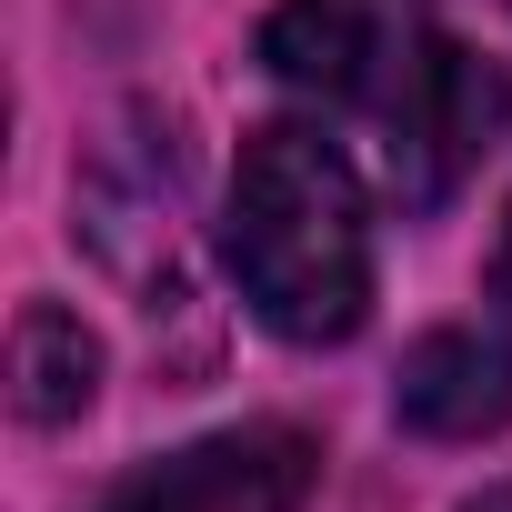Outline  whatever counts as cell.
<instances>
[{
    "label": "cell",
    "mask_w": 512,
    "mask_h": 512,
    "mask_svg": "<svg viewBox=\"0 0 512 512\" xmlns=\"http://www.w3.org/2000/svg\"><path fill=\"white\" fill-rule=\"evenodd\" d=\"M221 262L241 312L292 352H332L372 322V191L322 121H262L241 141Z\"/></svg>",
    "instance_id": "1"
},
{
    "label": "cell",
    "mask_w": 512,
    "mask_h": 512,
    "mask_svg": "<svg viewBox=\"0 0 512 512\" xmlns=\"http://www.w3.org/2000/svg\"><path fill=\"white\" fill-rule=\"evenodd\" d=\"M432 0H272L262 21V71L322 111L382 121V101L412 81V61L432 51Z\"/></svg>",
    "instance_id": "2"
},
{
    "label": "cell",
    "mask_w": 512,
    "mask_h": 512,
    "mask_svg": "<svg viewBox=\"0 0 512 512\" xmlns=\"http://www.w3.org/2000/svg\"><path fill=\"white\" fill-rule=\"evenodd\" d=\"M382 181H392V201L402 211H442L462 181H472V161L492 151V131H502V71L482 61V51H462L452 31H432V51L412 61V81L382 101Z\"/></svg>",
    "instance_id": "3"
},
{
    "label": "cell",
    "mask_w": 512,
    "mask_h": 512,
    "mask_svg": "<svg viewBox=\"0 0 512 512\" xmlns=\"http://www.w3.org/2000/svg\"><path fill=\"white\" fill-rule=\"evenodd\" d=\"M312 482H322V442L302 422H231L121 472L91 512H302Z\"/></svg>",
    "instance_id": "4"
},
{
    "label": "cell",
    "mask_w": 512,
    "mask_h": 512,
    "mask_svg": "<svg viewBox=\"0 0 512 512\" xmlns=\"http://www.w3.org/2000/svg\"><path fill=\"white\" fill-rule=\"evenodd\" d=\"M392 422L422 432V442H482L512 422V332L482 312V322H442L402 352L392 372Z\"/></svg>",
    "instance_id": "5"
},
{
    "label": "cell",
    "mask_w": 512,
    "mask_h": 512,
    "mask_svg": "<svg viewBox=\"0 0 512 512\" xmlns=\"http://www.w3.org/2000/svg\"><path fill=\"white\" fill-rule=\"evenodd\" d=\"M91 392H101V332L71 302H21V322H11V402H21V422H41V432L81 422Z\"/></svg>",
    "instance_id": "6"
},
{
    "label": "cell",
    "mask_w": 512,
    "mask_h": 512,
    "mask_svg": "<svg viewBox=\"0 0 512 512\" xmlns=\"http://www.w3.org/2000/svg\"><path fill=\"white\" fill-rule=\"evenodd\" d=\"M482 312L512 332V211H502V231H492V262H482Z\"/></svg>",
    "instance_id": "7"
},
{
    "label": "cell",
    "mask_w": 512,
    "mask_h": 512,
    "mask_svg": "<svg viewBox=\"0 0 512 512\" xmlns=\"http://www.w3.org/2000/svg\"><path fill=\"white\" fill-rule=\"evenodd\" d=\"M462 512H512V472H502V482H482V492H472Z\"/></svg>",
    "instance_id": "8"
}]
</instances>
